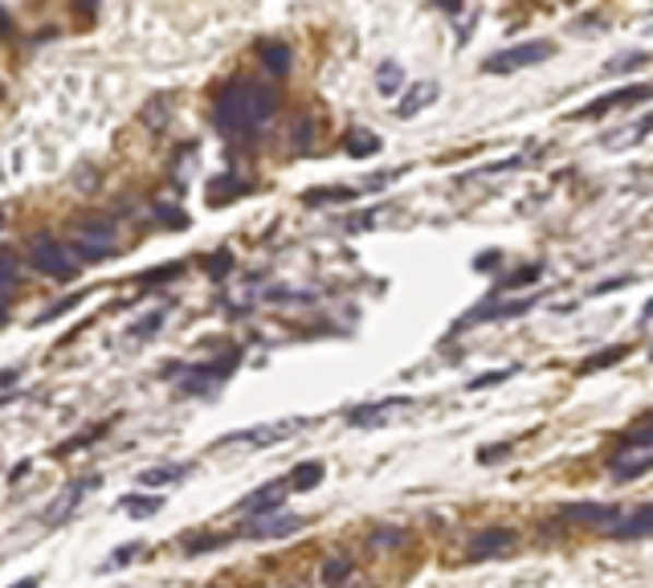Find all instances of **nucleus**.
Here are the masks:
<instances>
[{
  "label": "nucleus",
  "instance_id": "obj_24",
  "mask_svg": "<svg viewBox=\"0 0 653 588\" xmlns=\"http://www.w3.org/2000/svg\"><path fill=\"white\" fill-rule=\"evenodd\" d=\"M356 201V188H314L307 192V204H347Z\"/></svg>",
  "mask_w": 653,
  "mask_h": 588
},
{
  "label": "nucleus",
  "instance_id": "obj_12",
  "mask_svg": "<svg viewBox=\"0 0 653 588\" xmlns=\"http://www.w3.org/2000/svg\"><path fill=\"white\" fill-rule=\"evenodd\" d=\"M298 527H302L298 515L270 511V515H258V524H249V536H253V540H282V536H295Z\"/></svg>",
  "mask_w": 653,
  "mask_h": 588
},
{
  "label": "nucleus",
  "instance_id": "obj_30",
  "mask_svg": "<svg viewBox=\"0 0 653 588\" xmlns=\"http://www.w3.org/2000/svg\"><path fill=\"white\" fill-rule=\"evenodd\" d=\"M103 434H107V425H94L91 434H74V437H70V442H62V446L54 449V458H66V454H70V449H82V446H91L94 437H103Z\"/></svg>",
  "mask_w": 653,
  "mask_h": 588
},
{
  "label": "nucleus",
  "instance_id": "obj_42",
  "mask_svg": "<svg viewBox=\"0 0 653 588\" xmlns=\"http://www.w3.org/2000/svg\"><path fill=\"white\" fill-rule=\"evenodd\" d=\"M437 9H446V13H458L462 9V0H434Z\"/></svg>",
  "mask_w": 653,
  "mask_h": 588
},
{
  "label": "nucleus",
  "instance_id": "obj_7",
  "mask_svg": "<svg viewBox=\"0 0 653 588\" xmlns=\"http://www.w3.org/2000/svg\"><path fill=\"white\" fill-rule=\"evenodd\" d=\"M413 401L408 397H389V401H376V404H359L347 413V425H356V430H380V425H392V421L408 413Z\"/></svg>",
  "mask_w": 653,
  "mask_h": 588
},
{
  "label": "nucleus",
  "instance_id": "obj_26",
  "mask_svg": "<svg viewBox=\"0 0 653 588\" xmlns=\"http://www.w3.org/2000/svg\"><path fill=\"white\" fill-rule=\"evenodd\" d=\"M376 152H380V140H376V136H368V131H352V136H347V155L364 160V155H376Z\"/></svg>",
  "mask_w": 653,
  "mask_h": 588
},
{
  "label": "nucleus",
  "instance_id": "obj_15",
  "mask_svg": "<svg viewBox=\"0 0 653 588\" xmlns=\"http://www.w3.org/2000/svg\"><path fill=\"white\" fill-rule=\"evenodd\" d=\"M434 98H437V82H417V86L405 91V103H396V115H401V119H413V115H420L425 107H434Z\"/></svg>",
  "mask_w": 653,
  "mask_h": 588
},
{
  "label": "nucleus",
  "instance_id": "obj_10",
  "mask_svg": "<svg viewBox=\"0 0 653 588\" xmlns=\"http://www.w3.org/2000/svg\"><path fill=\"white\" fill-rule=\"evenodd\" d=\"M286 495H290V486H286V479H274V482H265V486H258L253 495L241 498V503H237V511H246V515L282 511V503H286Z\"/></svg>",
  "mask_w": 653,
  "mask_h": 588
},
{
  "label": "nucleus",
  "instance_id": "obj_18",
  "mask_svg": "<svg viewBox=\"0 0 653 588\" xmlns=\"http://www.w3.org/2000/svg\"><path fill=\"white\" fill-rule=\"evenodd\" d=\"M319 482H323V462H302V466H295V470L286 474L290 495H295V491H311V486H319Z\"/></svg>",
  "mask_w": 653,
  "mask_h": 588
},
{
  "label": "nucleus",
  "instance_id": "obj_43",
  "mask_svg": "<svg viewBox=\"0 0 653 588\" xmlns=\"http://www.w3.org/2000/svg\"><path fill=\"white\" fill-rule=\"evenodd\" d=\"M641 324H653V298L645 303V307H641Z\"/></svg>",
  "mask_w": 653,
  "mask_h": 588
},
{
  "label": "nucleus",
  "instance_id": "obj_25",
  "mask_svg": "<svg viewBox=\"0 0 653 588\" xmlns=\"http://www.w3.org/2000/svg\"><path fill=\"white\" fill-rule=\"evenodd\" d=\"M323 585L326 588H340L343 580H347V576H352V560H343V556H335V560H326L323 564Z\"/></svg>",
  "mask_w": 653,
  "mask_h": 588
},
{
  "label": "nucleus",
  "instance_id": "obj_6",
  "mask_svg": "<svg viewBox=\"0 0 653 588\" xmlns=\"http://www.w3.org/2000/svg\"><path fill=\"white\" fill-rule=\"evenodd\" d=\"M645 98H653L650 82H638V86H621V91H608L605 98H596V103H589V107L572 110V119H601V115H608V110L638 107V103H645Z\"/></svg>",
  "mask_w": 653,
  "mask_h": 588
},
{
  "label": "nucleus",
  "instance_id": "obj_22",
  "mask_svg": "<svg viewBox=\"0 0 653 588\" xmlns=\"http://www.w3.org/2000/svg\"><path fill=\"white\" fill-rule=\"evenodd\" d=\"M119 507H123L127 515H135V519H147V515H156L159 507H164V498L159 495H127V498H119Z\"/></svg>",
  "mask_w": 653,
  "mask_h": 588
},
{
  "label": "nucleus",
  "instance_id": "obj_40",
  "mask_svg": "<svg viewBox=\"0 0 653 588\" xmlns=\"http://www.w3.org/2000/svg\"><path fill=\"white\" fill-rule=\"evenodd\" d=\"M21 380V368H0V388H16Z\"/></svg>",
  "mask_w": 653,
  "mask_h": 588
},
{
  "label": "nucleus",
  "instance_id": "obj_46",
  "mask_svg": "<svg viewBox=\"0 0 653 588\" xmlns=\"http://www.w3.org/2000/svg\"><path fill=\"white\" fill-rule=\"evenodd\" d=\"M0 230H4V213H0Z\"/></svg>",
  "mask_w": 653,
  "mask_h": 588
},
{
  "label": "nucleus",
  "instance_id": "obj_4",
  "mask_svg": "<svg viewBox=\"0 0 653 588\" xmlns=\"http://www.w3.org/2000/svg\"><path fill=\"white\" fill-rule=\"evenodd\" d=\"M307 430L302 418H286V421H265V425H249V430H237V434H225L221 442H213V449H265V446H278V442H290L295 434Z\"/></svg>",
  "mask_w": 653,
  "mask_h": 588
},
{
  "label": "nucleus",
  "instance_id": "obj_44",
  "mask_svg": "<svg viewBox=\"0 0 653 588\" xmlns=\"http://www.w3.org/2000/svg\"><path fill=\"white\" fill-rule=\"evenodd\" d=\"M9 588H37V576H25V580H16V585H9Z\"/></svg>",
  "mask_w": 653,
  "mask_h": 588
},
{
  "label": "nucleus",
  "instance_id": "obj_38",
  "mask_svg": "<svg viewBox=\"0 0 653 588\" xmlns=\"http://www.w3.org/2000/svg\"><path fill=\"white\" fill-rule=\"evenodd\" d=\"M159 319H164L159 310H156V315H147V319H140V324H135V336H152V331L159 327Z\"/></svg>",
  "mask_w": 653,
  "mask_h": 588
},
{
  "label": "nucleus",
  "instance_id": "obj_32",
  "mask_svg": "<svg viewBox=\"0 0 653 588\" xmlns=\"http://www.w3.org/2000/svg\"><path fill=\"white\" fill-rule=\"evenodd\" d=\"M638 62H645V54H625V58H613L605 70H608V74H617V70H633Z\"/></svg>",
  "mask_w": 653,
  "mask_h": 588
},
{
  "label": "nucleus",
  "instance_id": "obj_13",
  "mask_svg": "<svg viewBox=\"0 0 653 588\" xmlns=\"http://www.w3.org/2000/svg\"><path fill=\"white\" fill-rule=\"evenodd\" d=\"M535 307V294H527V298H511V303H486V307L470 310L466 319L458 324V331L470 324H486V319H511V315H523V310Z\"/></svg>",
  "mask_w": 653,
  "mask_h": 588
},
{
  "label": "nucleus",
  "instance_id": "obj_33",
  "mask_svg": "<svg viewBox=\"0 0 653 588\" xmlns=\"http://www.w3.org/2000/svg\"><path fill=\"white\" fill-rule=\"evenodd\" d=\"M511 376V368L507 372H486V376H478V380H470V392H478V388H486V385H502Z\"/></svg>",
  "mask_w": 653,
  "mask_h": 588
},
{
  "label": "nucleus",
  "instance_id": "obj_17",
  "mask_svg": "<svg viewBox=\"0 0 653 588\" xmlns=\"http://www.w3.org/2000/svg\"><path fill=\"white\" fill-rule=\"evenodd\" d=\"M188 479V466H147V470H140V486H147V491H159V486H168V482H180Z\"/></svg>",
  "mask_w": 653,
  "mask_h": 588
},
{
  "label": "nucleus",
  "instance_id": "obj_27",
  "mask_svg": "<svg viewBox=\"0 0 653 588\" xmlns=\"http://www.w3.org/2000/svg\"><path fill=\"white\" fill-rule=\"evenodd\" d=\"M140 552H143V543H123V548H115V552H110V560L103 564V568H98V573H115V568H127L131 560L140 556Z\"/></svg>",
  "mask_w": 653,
  "mask_h": 588
},
{
  "label": "nucleus",
  "instance_id": "obj_31",
  "mask_svg": "<svg viewBox=\"0 0 653 588\" xmlns=\"http://www.w3.org/2000/svg\"><path fill=\"white\" fill-rule=\"evenodd\" d=\"M221 543H225V536H197V540L185 543V552H188V556H201V552H209V548H221Z\"/></svg>",
  "mask_w": 653,
  "mask_h": 588
},
{
  "label": "nucleus",
  "instance_id": "obj_23",
  "mask_svg": "<svg viewBox=\"0 0 653 588\" xmlns=\"http://www.w3.org/2000/svg\"><path fill=\"white\" fill-rule=\"evenodd\" d=\"M376 86H380V94H384V98H392V94L405 86V70H401L396 62H384V66H380V74H376Z\"/></svg>",
  "mask_w": 653,
  "mask_h": 588
},
{
  "label": "nucleus",
  "instance_id": "obj_35",
  "mask_svg": "<svg viewBox=\"0 0 653 588\" xmlns=\"http://www.w3.org/2000/svg\"><path fill=\"white\" fill-rule=\"evenodd\" d=\"M185 270V262H171V266H164V270H156V274H143V282H164V279H176Z\"/></svg>",
  "mask_w": 653,
  "mask_h": 588
},
{
  "label": "nucleus",
  "instance_id": "obj_16",
  "mask_svg": "<svg viewBox=\"0 0 653 588\" xmlns=\"http://www.w3.org/2000/svg\"><path fill=\"white\" fill-rule=\"evenodd\" d=\"M94 482H98V479L74 482V486H70V491H66V495H62V503H54V507H49V511H46V524H49V527H58V524H62V519H70V511H74V507H79L82 498H86V491H91Z\"/></svg>",
  "mask_w": 653,
  "mask_h": 588
},
{
  "label": "nucleus",
  "instance_id": "obj_11",
  "mask_svg": "<svg viewBox=\"0 0 653 588\" xmlns=\"http://www.w3.org/2000/svg\"><path fill=\"white\" fill-rule=\"evenodd\" d=\"M511 548H514V531H507V527H486V531H478V536L470 540V556L474 560L507 556Z\"/></svg>",
  "mask_w": 653,
  "mask_h": 588
},
{
  "label": "nucleus",
  "instance_id": "obj_1",
  "mask_svg": "<svg viewBox=\"0 0 653 588\" xmlns=\"http://www.w3.org/2000/svg\"><path fill=\"white\" fill-rule=\"evenodd\" d=\"M278 110V94L274 86H265L258 78H237L221 91L217 107H213V119H217L221 136H241V131H253V127L270 124V115Z\"/></svg>",
  "mask_w": 653,
  "mask_h": 588
},
{
  "label": "nucleus",
  "instance_id": "obj_28",
  "mask_svg": "<svg viewBox=\"0 0 653 588\" xmlns=\"http://www.w3.org/2000/svg\"><path fill=\"white\" fill-rule=\"evenodd\" d=\"M539 274H544V266H539V262H535V266H523V270H514V274H507V279H502L498 294H502V291H514V286H527V282H535Z\"/></svg>",
  "mask_w": 653,
  "mask_h": 588
},
{
  "label": "nucleus",
  "instance_id": "obj_36",
  "mask_svg": "<svg viewBox=\"0 0 653 588\" xmlns=\"http://www.w3.org/2000/svg\"><path fill=\"white\" fill-rule=\"evenodd\" d=\"M209 274H213V279H225V274H229V254H225V249L209 262Z\"/></svg>",
  "mask_w": 653,
  "mask_h": 588
},
{
  "label": "nucleus",
  "instance_id": "obj_21",
  "mask_svg": "<svg viewBox=\"0 0 653 588\" xmlns=\"http://www.w3.org/2000/svg\"><path fill=\"white\" fill-rule=\"evenodd\" d=\"M633 352L629 343H617V348H605V352H596V356H589L584 364H580V376H589V372H601V368H608V364H617V360H625Z\"/></svg>",
  "mask_w": 653,
  "mask_h": 588
},
{
  "label": "nucleus",
  "instance_id": "obj_45",
  "mask_svg": "<svg viewBox=\"0 0 653 588\" xmlns=\"http://www.w3.org/2000/svg\"><path fill=\"white\" fill-rule=\"evenodd\" d=\"M4 319H9V303H4V294H0V327H4Z\"/></svg>",
  "mask_w": 653,
  "mask_h": 588
},
{
  "label": "nucleus",
  "instance_id": "obj_20",
  "mask_svg": "<svg viewBox=\"0 0 653 588\" xmlns=\"http://www.w3.org/2000/svg\"><path fill=\"white\" fill-rule=\"evenodd\" d=\"M246 180H237V176H217L213 185H209V204H229L237 192H246Z\"/></svg>",
  "mask_w": 653,
  "mask_h": 588
},
{
  "label": "nucleus",
  "instance_id": "obj_14",
  "mask_svg": "<svg viewBox=\"0 0 653 588\" xmlns=\"http://www.w3.org/2000/svg\"><path fill=\"white\" fill-rule=\"evenodd\" d=\"M621 515V507H613V503H575V507H563L560 519H572V524H613Z\"/></svg>",
  "mask_w": 653,
  "mask_h": 588
},
{
  "label": "nucleus",
  "instance_id": "obj_9",
  "mask_svg": "<svg viewBox=\"0 0 653 588\" xmlns=\"http://www.w3.org/2000/svg\"><path fill=\"white\" fill-rule=\"evenodd\" d=\"M605 531L613 540H641V536H653V503H641L633 511L617 515Z\"/></svg>",
  "mask_w": 653,
  "mask_h": 588
},
{
  "label": "nucleus",
  "instance_id": "obj_29",
  "mask_svg": "<svg viewBox=\"0 0 653 588\" xmlns=\"http://www.w3.org/2000/svg\"><path fill=\"white\" fill-rule=\"evenodd\" d=\"M650 131H653V115H645L641 124L629 127V136H621V140H605V148H629V143H641Z\"/></svg>",
  "mask_w": 653,
  "mask_h": 588
},
{
  "label": "nucleus",
  "instance_id": "obj_39",
  "mask_svg": "<svg viewBox=\"0 0 653 588\" xmlns=\"http://www.w3.org/2000/svg\"><path fill=\"white\" fill-rule=\"evenodd\" d=\"M405 536L401 531H380V536H372V548H392V543H401Z\"/></svg>",
  "mask_w": 653,
  "mask_h": 588
},
{
  "label": "nucleus",
  "instance_id": "obj_5",
  "mask_svg": "<svg viewBox=\"0 0 653 588\" xmlns=\"http://www.w3.org/2000/svg\"><path fill=\"white\" fill-rule=\"evenodd\" d=\"M556 54V46L551 42H523V46H511L502 49V54H495V58H486V74H511V70H527V66H539L547 62Z\"/></svg>",
  "mask_w": 653,
  "mask_h": 588
},
{
  "label": "nucleus",
  "instance_id": "obj_41",
  "mask_svg": "<svg viewBox=\"0 0 653 588\" xmlns=\"http://www.w3.org/2000/svg\"><path fill=\"white\" fill-rule=\"evenodd\" d=\"M507 449H511V446H486L483 454H478V458H483V462H498V458H502Z\"/></svg>",
  "mask_w": 653,
  "mask_h": 588
},
{
  "label": "nucleus",
  "instance_id": "obj_37",
  "mask_svg": "<svg viewBox=\"0 0 653 588\" xmlns=\"http://www.w3.org/2000/svg\"><path fill=\"white\" fill-rule=\"evenodd\" d=\"M13 282H16V266L9 258H0V291H9Z\"/></svg>",
  "mask_w": 653,
  "mask_h": 588
},
{
  "label": "nucleus",
  "instance_id": "obj_2",
  "mask_svg": "<svg viewBox=\"0 0 653 588\" xmlns=\"http://www.w3.org/2000/svg\"><path fill=\"white\" fill-rule=\"evenodd\" d=\"M119 246V230H115V221L110 217H82L70 225V249L79 254L82 266L98 262V258H107L115 254Z\"/></svg>",
  "mask_w": 653,
  "mask_h": 588
},
{
  "label": "nucleus",
  "instance_id": "obj_19",
  "mask_svg": "<svg viewBox=\"0 0 653 588\" xmlns=\"http://www.w3.org/2000/svg\"><path fill=\"white\" fill-rule=\"evenodd\" d=\"M258 58H262V66L270 74H286V70H290V49L282 46V42H262V46H258Z\"/></svg>",
  "mask_w": 653,
  "mask_h": 588
},
{
  "label": "nucleus",
  "instance_id": "obj_3",
  "mask_svg": "<svg viewBox=\"0 0 653 588\" xmlns=\"http://www.w3.org/2000/svg\"><path fill=\"white\" fill-rule=\"evenodd\" d=\"M29 266L37 270V274L58 279V282H70L82 270L79 254L70 249V242H62V237H49V233H41V237H33V242H29Z\"/></svg>",
  "mask_w": 653,
  "mask_h": 588
},
{
  "label": "nucleus",
  "instance_id": "obj_8",
  "mask_svg": "<svg viewBox=\"0 0 653 588\" xmlns=\"http://www.w3.org/2000/svg\"><path fill=\"white\" fill-rule=\"evenodd\" d=\"M645 470H653V446L625 437L621 449L613 454V474L621 482H629V479H638V474H645Z\"/></svg>",
  "mask_w": 653,
  "mask_h": 588
},
{
  "label": "nucleus",
  "instance_id": "obj_34",
  "mask_svg": "<svg viewBox=\"0 0 653 588\" xmlns=\"http://www.w3.org/2000/svg\"><path fill=\"white\" fill-rule=\"evenodd\" d=\"M625 437H633V442H645V446H653V418L650 421H641V425H633Z\"/></svg>",
  "mask_w": 653,
  "mask_h": 588
}]
</instances>
